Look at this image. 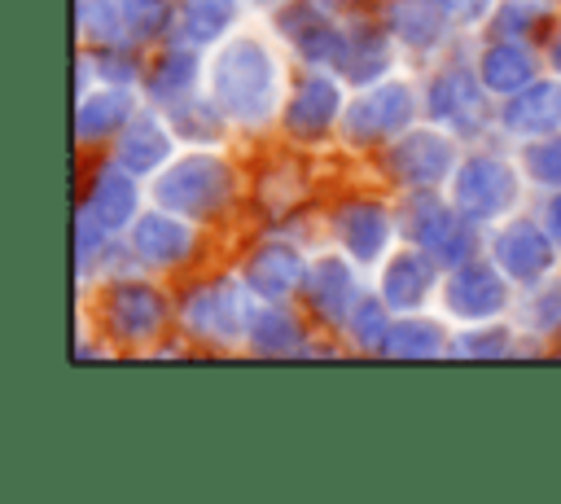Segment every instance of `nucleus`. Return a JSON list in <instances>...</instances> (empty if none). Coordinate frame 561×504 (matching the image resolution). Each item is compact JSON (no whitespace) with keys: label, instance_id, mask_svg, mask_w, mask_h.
<instances>
[{"label":"nucleus","instance_id":"23","mask_svg":"<svg viewBox=\"0 0 561 504\" xmlns=\"http://www.w3.org/2000/svg\"><path fill=\"white\" fill-rule=\"evenodd\" d=\"M443 18H447V13L438 9V0H390V9H386L390 31H394L403 44H412V48L438 44Z\"/></svg>","mask_w":561,"mask_h":504},{"label":"nucleus","instance_id":"8","mask_svg":"<svg viewBox=\"0 0 561 504\" xmlns=\"http://www.w3.org/2000/svg\"><path fill=\"white\" fill-rule=\"evenodd\" d=\"M504 302H508V289L491 263H460V272L447 280V307L456 316L482 320V316L500 311Z\"/></svg>","mask_w":561,"mask_h":504},{"label":"nucleus","instance_id":"19","mask_svg":"<svg viewBox=\"0 0 561 504\" xmlns=\"http://www.w3.org/2000/svg\"><path fill=\"white\" fill-rule=\"evenodd\" d=\"M228 22H232V0H175L171 4V26L193 48L219 39Z\"/></svg>","mask_w":561,"mask_h":504},{"label":"nucleus","instance_id":"16","mask_svg":"<svg viewBox=\"0 0 561 504\" xmlns=\"http://www.w3.org/2000/svg\"><path fill=\"white\" fill-rule=\"evenodd\" d=\"M188 245H193V232H188V224L175 219V210L171 215H145L131 228V250L145 263H180L188 254Z\"/></svg>","mask_w":561,"mask_h":504},{"label":"nucleus","instance_id":"21","mask_svg":"<svg viewBox=\"0 0 561 504\" xmlns=\"http://www.w3.org/2000/svg\"><path fill=\"white\" fill-rule=\"evenodd\" d=\"M390 61V48H386V35L377 26H355L346 31L342 39V57H337V70L351 79V83H373Z\"/></svg>","mask_w":561,"mask_h":504},{"label":"nucleus","instance_id":"17","mask_svg":"<svg viewBox=\"0 0 561 504\" xmlns=\"http://www.w3.org/2000/svg\"><path fill=\"white\" fill-rule=\"evenodd\" d=\"M504 123H508L513 131H526V136H543V131L561 127V83H548V79L526 83V88L508 101Z\"/></svg>","mask_w":561,"mask_h":504},{"label":"nucleus","instance_id":"24","mask_svg":"<svg viewBox=\"0 0 561 504\" xmlns=\"http://www.w3.org/2000/svg\"><path fill=\"white\" fill-rule=\"evenodd\" d=\"M530 75H535V61L522 44H495V48L482 53V75L478 79L486 83V92H522L526 83H535Z\"/></svg>","mask_w":561,"mask_h":504},{"label":"nucleus","instance_id":"26","mask_svg":"<svg viewBox=\"0 0 561 504\" xmlns=\"http://www.w3.org/2000/svg\"><path fill=\"white\" fill-rule=\"evenodd\" d=\"M83 210L96 215L105 228H123V224H131V210H136V184L123 171H105V175H96V188Z\"/></svg>","mask_w":561,"mask_h":504},{"label":"nucleus","instance_id":"27","mask_svg":"<svg viewBox=\"0 0 561 504\" xmlns=\"http://www.w3.org/2000/svg\"><path fill=\"white\" fill-rule=\"evenodd\" d=\"M197 79V53H193V44L188 48H171L158 66H153V75H149V92L158 96V101H180V96H188V83Z\"/></svg>","mask_w":561,"mask_h":504},{"label":"nucleus","instance_id":"3","mask_svg":"<svg viewBox=\"0 0 561 504\" xmlns=\"http://www.w3.org/2000/svg\"><path fill=\"white\" fill-rule=\"evenodd\" d=\"M451 197L469 219H495L517 202V175L500 158H469L456 171Z\"/></svg>","mask_w":561,"mask_h":504},{"label":"nucleus","instance_id":"35","mask_svg":"<svg viewBox=\"0 0 561 504\" xmlns=\"http://www.w3.org/2000/svg\"><path fill=\"white\" fill-rule=\"evenodd\" d=\"M526 316H530L535 333H552V329H561V280L548 285V289H539V294L526 302Z\"/></svg>","mask_w":561,"mask_h":504},{"label":"nucleus","instance_id":"15","mask_svg":"<svg viewBox=\"0 0 561 504\" xmlns=\"http://www.w3.org/2000/svg\"><path fill=\"white\" fill-rule=\"evenodd\" d=\"M105 320H110V329L118 337H149L162 324V298L153 289H145V285H118L110 294Z\"/></svg>","mask_w":561,"mask_h":504},{"label":"nucleus","instance_id":"2","mask_svg":"<svg viewBox=\"0 0 561 504\" xmlns=\"http://www.w3.org/2000/svg\"><path fill=\"white\" fill-rule=\"evenodd\" d=\"M228 188H232L228 167L215 153H193V158H180L158 180V202L175 215L202 219V215H215L228 202Z\"/></svg>","mask_w":561,"mask_h":504},{"label":"nucleus","instance_id":"13","mask_svg":"<svg viewBox=\"0 0 561 504\" xmlns=\"http://www.w3.org/2000/svg\"><path fill=\"white\" fill-rule=\"evenodd\" d=\"M298 280H302V263H298V254L289 245H263L245 263V289L267 298V302L285 298Z\"/></svg>","mask_w":561,"mask_h":504},{"label":"nucleus","instance_id":"40","mask_svg":"<svg viewBox=\"0 0 561 504\" xmlns=\"http://www.w3.org/2000/svg\"><path fill=\"white\" fill-rule=\"evenodd\" d=\"M254 4H272V0H254Z\"/></svg>","mask_w":561,"mask_h":504},{"label":"nucleus","instance_id":"34","mask_svg":"<svg viewBox=\"0 0 561 504\" xmlns=\"http://www.w3.org/2000/svg\"><path fill=\"white\" fill-rule=\"evenodd\" d=\"M526 171L539 184H561V136H548L526 149Z\"/></svg>","mask_w":561,"mask_h":504},{"label":"nucleus","instance_id":"31","mask_svg":"<svg viewBox=\"0 0 561 504\" xmlns=\"http://www.w3.org/2000/svg\"><path fill=\"white\" fill-rule=\"evenodd\" d=\"M250 342H254L259 351H294L298 324H294L289 316H280L276 307H267V311L250 316Z\"/></svg>","mask_w":561,"mask_h":504},{"label":"nucleus","instance_id":"9","mask_svg":"<svg viewBox=\"0 0 561 504\" xmlns=\"http://www.w3.org/2000/svg\"><path fill=\"white\" fill-rule=\"evenodd\" d=\"M390 171L412 188H430L451 171V145L443 136H434V131H412L390 153Z\"/></svg>","mask_w":561,"mask_h":504},{"label":"nucleus","instance_id":"32","mask_svg":"<svg viewBox=\"0 0 561 504\" xmlns=\"http://www.w3.org/2000/svg\"><path fill=\"white\" fill-rule=\"evenodd\" d=\"M118 4H123L127 39H149L171 22V4L167 0H118Z\"/></svg>","mask_w":561,"mask_h":504},{"label":"nucleus","instance_id":"30","mask_svg":"<svg viewBox=\"0 0 561 504\" xmlns=\"http://www.w3.org/2000/svg\"><path fill=\"white\" fill-rule=\"evenodd\" d=\"M386 355H438L443 351V333H438V324H430V320H408V324H390V333H386V346H381Z\"/></svg>","mask_w":561,"mask_h":504},{"label":"nucleus","instance_id":"29","mask_svg":"<svg viewBox=\"0 0 561 504\" xmlns=\"http://www.w3.org/2000/svg\"><path fill=\"white\" fill-rule=\"evenodd\" d=\"M171 131L184 140H215L219 136V114L202 96H180L171 101Z\"/></svg>","mask_w":561,"mask_h":504},{"label":"nucleus","instance_id":"1","mask_svg":"<svg viewBox=\"0 0 561 504\" xmlns=\"http://www.w3.org/2000/svg\"><path fill=\"white\" fill-rule=\"evenodd\" d=\"M210 83H215V101L237 118V123H267L276 114V61L259 39H232L228 48H219L215 66H210Z\"/></svg>","mask_w":561,"mask_h":504},{"label":"nucleus","instance_id":"37","mask_svg":"<svg viewBox=\"0 0 561 504\" xmlns=\"http://www.w3.org/2000/svg\"><path fill=\"white\" fill-rule=\"evenodd\" d=\"M438 9L456 22H478V18L491 13V0H438Z\"/></svg>","mask_w":561,"mask_h":504},{"label":"nucleus","instance_id":"6","mask_svg":"<svg viewBox=\"0 0 561 504\" xmlns=\"http://www.w3.org/2000/svg\"><path fill=\"white\" fill-rule=\"evenodd\" d=\"M482 79L469 70H443L430 83V114L456 131H482L486 123V101H482Z\"/></svg>","mask_w":561,"mask_h":504},{"label":"nucleus","instance_id":"5","mask_svg":"<svg viewBox=\"0 0 561 504\" xmlns=\"http://www.w3.org/2000/svg\"><path fill=\"white\" fill-rule=\"evenodd\" d=\"M184 324L202 337H215V342H232L241 333H250V316H245V298L237 294V285L219 280V285H206L197 289L188 302H184Z\"/></svg>","mask_w":561,"mask_h":504},{"label":"nucleus","instance_id":"18","mask_svg":"<svg viewBox=\"0 0 561 504\" xmlns=\"http://www.w3.org/2000/svg\"><path fill=\"white\" fill-rule=\"evenodd\" d=\"M430 285H434V254L430 250L425 254H399V259H390V267L381 276V298L390 307L408 311L430 294Z\"/></svg>","mask_w":561,"mask_h":504},{"label":"nucleus","instance_id":"33","mask_svg":"<svg viewBox=\"0 0 561 504\" xmlns=\"http://www.w3.org/2000/svg\"><path fill=\"white\" fill-rule=\"evenodd\" d=\"M386 307H390L386 298L355 302V311H351V333H355V342H364V346H386V333H390Z\"/></svg>","mask_w":561,"mask_h":504},{"label":"nucleus","instance_id":"38","mask_svg":"<svg viewBox=\"0 0 561 504\" xmlns=\"http://www.w3.org/2000/svg\"><path fill=\"white\" fill-rule=\"evenodd\" d=\"M543 219H548V237L561 245V193L548 202V215H543Z\"/></svg>","mask_w":561,"mask_h":504},{"label":"nucleus","instance_id":"12","mask_svg":"<svg viewBox=\"0 0 561 504\" xmlns=\"http://www.w3.org/2000/svg\"><path fill=\"white\" fill-rule=\"evenodd\" d=\"M337 237L351 250V259L373 263L386 250V241H390V219L373 202H351V206L337 210Z\"/></svg>","mask_w":561,"mask_h":504},{"label":"nucleus","instance_id":"28","mask_svg":"<svg viewBox=\"0 0 561 504\" xmlns=\"http://www.w3.org/2000/svg\"><path fill=\"white\" fill-rule=\"evenodd\" d=\"M79 31L96 44H123L127 39V22H123V4L118 0H79Z\"/></svg>","mask_w":561,"mask_h":504},{"label":"nucleus","instance_id":"22","mask_svg":"<svg viewBox=\"0 0 561 504\" xmlns=\"http://www.w3.org/2000/svg\"><path fill=\"white\" fill-rule=\"evenodd\" d=\"M333 114H337V88H333L329 79H307V83L294 92V101H289V110H285V123H289V131H298V136H320V131L333 123Z\"/></svg>","mask_w":561,"mask_h":504},{"label":"nucleus","instance_id":"36","mask_svg":"<svg viewBox=\"0 0 561 504\" xmlns=\"http://www.w3.org/2000/svg\"><path fill=\"white\" fill-rule=\"evenodd\" d=\"M513 342H508V329H491V333H478V337H460L451 351H465V355H504Z\"/></svg>","mask_w":561,"mask_h":504},{"label":"nucleus","instance_id":"10","mask_svg":"<svg viewBox=\"0 0 561 504\" xmlns=\"http://www.w3.org/2000/svg\"><path fill=\"white\" fill-rule=\"evenodd\" d=\"M495 259L517 280H539L552 267V241L535 224H513L495 237Z\"/></svg>","mask_w":561,"mask_h":504},{"label":"nucleus","instance_id":"14","mask_svg":"<svg viewBox=\"0 0 561 504\" xmlns=\"http://www.w3.org/2000/svg\"><path fill=\"white\" fill-rule=\"evenodd\" d=\"M307 289H311V307L324 316V320H351L355 311V276L346 267V259H316L311 276H307Z\"/></svg>","mask_w":561,"mask_h":504},{"label":"nucleus","instance_id":"7","mask_svg":"<svg viewBox=\"0 0 561 504\" xmlns=\"http://www.w3.org/2000/svg\"><path fill=\"white\" fill-rule=\"evenodd\" d=\"M412 232H416V241H421L434 259H447V263H469L473 250H478L473 228L460 224L456 210L438 206L434 197H425V202L416 206V224H412Z\"/></svg>","mask_w":561,"mask_h":504},{"label":"nucleus","instance_id":"11","mask_svg":"<svg viewBox=\"0 0 561 504\" xmlns=\"http://www.w3.org/2000/svg\"><path fill=\"white\" fill-rule=\"evenodd\" d=\"M276 22H280V31L294 39V48H298L302 57H311V61H333V66H337L346 31H337L320 9L298 4V9H285Z\"/></svg>","mask_w":561,"mask_h":504},{"label":"nucleus","instance_id":"4","mask_svg":"<svg viewBox=\"0 0 561 504\" xmlns=\"http://www.w3.org/2000/svg\"><path fill=\"white\" fill-rule=\"evenodd\" d=\"M412 110H416L412 88H403V83H377V88H368L364 96H355L346 105V118L342 123H346V136L355 145H373V140L394 136L399 127H408L412 123Z\"/></svg>","mask_w":561,"mask_h":504},{"label":"nucleus","instance_id":"39","mask_svg":"<svg viewBox=\"0 0 561 504\" xmlns=\"http://www.w3.org/2000/svg\"><path fill=\"white\" fill-rule=\"evenodd\" d=\"M552 61H557V70H561V35H557V44H552Z\"/></svg>","mask_w":561,"mask_h":504},{"label":"nucleus","instance_id":"20","mask_svg":"<svg viewBox=\"0 0 561 504\" xmlns=\"http://www.w3.org/2000/svg\"><path fill=\"white\" fill-rule=\"evenodd\" d=\"M167 153H171V136H167V127H162L153 114H140V118L123 131V140H118V162H123L127 171H136V175L162 167Z\"/></svg>","mask_w":561,"mask_h":504},{"label":"nucleus","instance_id":"25","mask_svg":"<svg viewBox=\"0 0 561 504\" xmlns=\"http://www.w3.org/2000/svg\"><path fill=\"white\" fill-rule=\"evenodd\" d=\"M127 114H131V92L123 83H105L101 92H83V101H79V136L92 140V136L118 127Z\"/></svg>","mask_w":561,"mask_h":504}]
</instances>
